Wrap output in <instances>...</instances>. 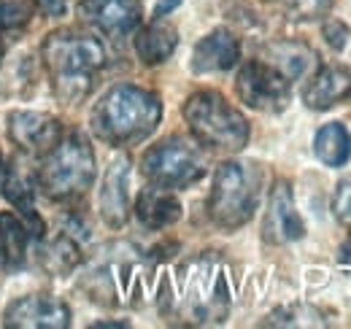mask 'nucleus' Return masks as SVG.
Here are the masks:
<instances>
[{"label": "nucleus", "instance_id": "f257e3e1", "mask_svg": "<svg viewBox=\"0 0 351 329\" xmlns=\"http://www.w3.org/2000/svg\"><path fill=\"white\" fill-rule=\"evenodd\" d=\"M162 119V103L154 92L117 84L92 108V130L111 146H135L146 141Z\"/></svg>", "mask_w": 351, "mask_h": 329}, {"label": "nucleus", "instance_id": "f03ea898", "mask_svg": "<svg viewBox=\"0 0 351 329\" xmlns=\"http://www.w3.org/2000/svg\"><path fill=\"white\" fill-rule=\"evenodd\" d=\"M44 65L51 73L54 95L65 103H82L92 92L95 71L106 65V49L97 38L76 30H54L41 46Z\"/></svg>", "mask_w": 351, "mask_h": 329}, {"label": "nucleus", "instance_id": "7ed1b4c3", "mask_svg": "<svg viewBox=\"0 0 351 329\" xmlns=\"http://www.w3.org/2000/svg\"><path fill=\"white\" fill-rule=\"evenodd\" d=\"M92 181H95V151L82 130L62 135L60 143L49 154H44V162L36 175V186L49 200L57 203L87 195Z\"/></svg>", "mask_w": 351, "mask_h": 329}, {"label": "nucleus", "instance_id": "20e7f679", "mask_svg": "<svg viewBox=\"0 0 351 329\" xmlns=\"http://www.w3.org/2000/svg\"><path fill=\"white\" fill-rule=\"evenodd\" d=\"M181 114H184V122L189 124L192 138L211 151L235 154L249 143L252 127L246 122V117L238 108H232L214 89H200L189 95Z\"/></svg>", "mask_w": 351, "mask_h": 329}, {"label": "nucleus", "instance_id": "39448f33", "mask_svg": "<svg viewBox=\"0 0 351 329\" xmlns=\"http://www.w3.org/2000/svg\"><path fill=\"white\" fill-rule=\"evenodd\" d=\"M263 195V170L254 162L227 160L214 173V186L208 195L211 221L232 232L252 221Z\"/></svg>", "mask_w": 351, "mask_h": 329}, {"label": "nucleus", "instance_id": "423d86ee", "mask_svg": "<svg viewBox=\"0 0 351 329\" xmlns=\"http://www.w3.org/2000/svg\"><path fill=\"white\" fill-rule=\"evenodd\" d=\"M181 316L192 324H221L230 313V284L224 265L203 254L181 267Z\"/></svg>", "mask_w": 351, "mask_h": 329}, {"label": "nucleus", "instance_id": "0eeeda50", "mask_svg": "<svg viewBox=\"0 0 351 329\" xmlns=\"http://www.w3.org/2000/svg\"><path fill=\"white\" fill-rule=\"evenodd\" d=\"M141 170L154 186L184 189L206 175V151L192 138L171 135L143 154Z\"/></svg>", "mask_w": 351, "mask_h": 329}, {"label": "nucleus", "instance_id": "6e6552de", "mask_svg": "<svg viewBox=\"0 0 351 329\" xmlns=\"http://www.w3.org/2000/svg\"><path fill=\"white\" fill-rule=\"evenodd\" d=\"M235 92L241 103H246L249 108L263 114H278L287 108L292 97V82L281 71H276L270 62L249 60L241 65L235 76Z\"/></svg>", "mask_w": 351, "mask_h": 329}, {"label": "nucleus", "instance_id": "1a4fd4ad", "mask_svg": "<svg viewBox=\"0 0 351 329\" xmlns=\"http://www.w3.org/2000/svg\"><path fill=\"white\" fill-rule=\"evenodd\" d=\"M5 124H8L5 132H8L11 143L27 154H36V157L49 154L62 138L60 119L41 114V111H11Z\"/></svg>", "mask_w": 351, "mask_h": 329}, {"label": "nucleus", "instance_id": "9d476101", "mask_svg": "<svg viewBox=\"0 0 351 329\" xmlns=\"http://www.w3.org/2000/svg\"><path fill=\"white\" fill-rule=\"evenodd\" d=\"M3 324L16 329H65L71 324V310L57 297L27 294L5 308Z\"/></svg>", "mask_w": 351, "mask_h": 329}, {"label": "nucleus", "instance_id": "9b49d317", "mask_svg": "<svg viewBox=\"0 0 351 329\" xmlns=\"http://www.w3.org/2000/svg\"><path fill=\"white\" fill-rule=\"evenodd\" d=\"M303 235H306V224L298 213L292 186L287 181H276V186L270 189V200H267L263 238L273 246H284V243L300 241Z\"/></svg>", "mask_w": 351, "mask_h": 329}, {"label": "nucleus", "instance_id": "f8f14e48", "mask_svg": "<svg viewBox=\"0 0 351 329\" xmlns=\"http://www.w3.org/2000/svg\"><path fill=\"white\" fill-rule=\"evenodd\" d=\"M79 14L100 33L111 38H122L141 25L143 5L141 0H82Z\"/></svg>", "mask_w": 351, "mask_h": 329}, {"label": "nucleus", "instance_id": "ddd939ff", "mask_svg": "<svg viewBox=\"0 0 351 329\" xmlns=\"http://www.w3.org/2000/svg\"><path fill=\"white\" fill-rule=\"evenodd\" d=\"M0 197L8 200L11 206L19 210V219L25 221V227L30 230V235L36 241H44V219L36 210V189L33 181L16 170V164L11 162L3 151H0Z\"/></svg>", "mask_w": 351, "mask_h": 329}, {"label": "nucleus", "instance_id": "4468645a", "mask_svg": "<svg viewBox=\"0 0 351 329\" xmlns=\"http://www.w3.org/2000/svg\"><path fill=\"white\" fill-rule=\"evenodd\" d=\"M128 186H130V160L119 154L108 164L100 184V216L111 230H119L128 224V216H130Z\"/></svg>", "mask_w": 351, "mask_h": 329}, {"label": "nucleus", "instance_id": "2eb2a0df", "mask_svg": "<svg viewBox=\"0 0 351 329\" xmlns=\"http://www.w3.org/2000/svg\"><path fill=\"white\" fill-rule=\"evenodd\" d=\"M343 100H351V68L346 65H327L303 86V103L311 111H327Z\"/></svg>", "mask_w": 351, "mask_h": 329}, {"label": "nucleus", "instance_id": "dca6fc26", "mask_svg": "<svg viewBox=\"0 0 351 329\" xmlns=\"http://www.w3.org/2000/svg\"><path fill=\"white\" fill-rule=\"evenodd\" d=\"M241 57V43L230 30H214L195 43L192 51V71L195 73H221L230 71Z\"/></svg>", "mask_w": 351, "mask_h": 329}, {"label": "nucleus", "instance_id": "f3484780", "mask_svg": "<svg viewBox=\"0 0 351 329\" xmlns=\"http://www.w3.org/2000/svg\"><path fill=\"white\" fill-rule=\"evenodd\" d=\"M135 216L146 230H168L181 219V203L171 195V189L149 186L135 200Z\"/></svg>", "mask_w": 351, "mask_h": 329}, {"label": "nucleus", "instance_id": "a211bd4d", "mask_svg": "<svg viewBox=\"0 0 351 329\" xmlns=\"http://www.w3.org/2000/svg\"><path fill=\"white\" fill-rule=\"evenodd\" d=\"M178 46V33L173 25L154 19L152 25H146L143 30H138L135 36V54L143 65H160L165 62Z\"/></svg>", "mask_w": 351, "mask_h": 329}, {"label": "nucleus", "instance_id": "6ab92c4d", "mask_svg": "<svg viewBox=\"0 0 351 329\" xmlns=\"http://www.w3.org/2000/svg\"><path fill=\"white\" fill-rule=\"evenodd\" d=\"M38 259H41V267H44L49 276H57V278H65L71 276L79 262H82V248H79V241L68 232L57 235L54 241H49L41 246L38 251Z\"/></svg>", "mask_w": 351, "mask_h": 329}, {"label": "nucleus", "instance_id": "aec40b11", "mask_svg": "<svg viewBox=\"0 0 351 329\" xmlns=\"http://www.w3.org/2000/svg\"><path fill=\"white\" fill-rule=\"evenodd\" d=\"M313 151L327 167H343L351 157V135L341 122L324 124L313 138Z\"/></svg>", "mask_w": 351, "mask_h": 329}, {"label": "nucleus", "instance_id": "412c9836", "mask_svg": "<svg viewBox=\"0 0 351 329\" xmlns=\"http://www.w3.org/2000/svg\"><path fill=\"white\" fill-rule=\"evenodd\" d=\"M267 60L276 71H281L289 82L306 76V71L313 65V51L300 41H278L267 46Z\"/></svg>", "mask_w": 351, "mask_h": 329}, {"label": "nucleus", "instance_id": "4be33fe9", "mask_svg": "<svg viewBox=\"0 0 351 329\" xmlns=\"http://www.w3.org/2000/svg\"><path fill=\"white\" fill-rule=\"evenodd\" d=\"M30 230L25 221L14 213H0V243L8 267H22L27 259V243H30Z\"/></svg>", "mask_w": 351, "mask_h": 329}, {"label": "nucleus", "instance_id": "5701e85b", "mask_svg": "<svg viewBox=\"0 0 351 329\" xmlns=\"http://www.w3.org/2000/svg\"><path fill=\"white\" fill-rule=\"evenodd\" d=\"M265 327H324L327 321L322 319L319 310L308 305H292V308H278L263 321Z\"/></svg>", "mask_w": 351, "mask_h": 329}, {"label": "nucleus", "instance_id": "b1692460", "mask_svg": "<svg viewBox=\"0 0 351 329\" xmlns=\"http://www.w3.org/2000/svg\"><path fill=\"white\" fill-rule=\"evenodd\" d=\"M33 5L25 0H0V30H19L30 22Z\"/></svg>", "mask_w": 351, "mask_h": 329}, {"label": "nucleus", "instance_id": "393cba45", "mask_svg": "<svg viewBox=\"0 0 351 329\" xmlns=\"http://www.w3.org/2000/svg\"><path fill=\"white\" fill-rule=\"evenodd\" d=\"M332 0H289V16L311 22V19H322L330 11Z\"/></svg>", "mask_w": 351, "mask_h": 329}, {"label": "nucleus", "instance_id": "a878e982", "mask_svg": "<svg viewBox=\"0 0 351 329\" xmlns=\"http://www.w3.org/2000/svg\"><path fill=\"white\" fill-rule=\"evenodd\" d=\"M332 213L341 224H351V175H346L332 195Z\"/></svg>", "mask_w": 351, "mask_h": 329}, {"label": "nucleus", "instance_id": "bb28decb", "mask_svg": "<svg viewBox=\"0 0 351 329\" xmlns=\"http://www.w3.org/2000/svg\"><path fill=\"white\" fill-rule=\"evenodd\" d=\"M322 33H324V41L330 43L335 51H343L346 49V43H349V27L341 19H327L324 27H322Z\"/></svg>", "mask_w": 351, "mask_h": 329}, {"label": "nucleus", "instance_id": "cd10ccee", "mask_svg": "<svg viewBox=\"0 0 351 329\" xmlns=\"http://www.w3.org/2000/svg\"><path fill=\"white\" fill-rule=\"evenodd\" d=\"M33 5H36V11L44 14V16H62L65 8H68L65 0H36Z\"/></svg>", "mask_w": 351, "mask_h": 329}, {"label": "nucleus", "instance_id": "c85d7f7f", "mask_svg": "<svg viewBox=\"0 0 351 329\" xmlns=\"http://www.w3.org/2000/svg\"><path fill=\"white\" fill-rule=\"evenodd\" d=\"M181 3H184V0H157V5H154V19L168 16V14H171V11H176Z\"/></svg>", "mask_w": 351, "mask_h": 329}, {"label": "nucleus", "instance_id": "c756f323", "mask_svg": "<svg viewBox=\"0 0 351 329\" xmlns=\"http://www.w3.org/2000/svg\"><path fill=\"white\" fill-rule=\"evenodd\" d=\"M338 262H341V265H349L351 267V232H349V238L343 241L341 251H338Z\"/></svg>", "mask_w": 351, "mask_h": 329}, {"label": "nucleus", "instance_id": "7c9ffc66", "mask_svg": "<svg viewBox=\"0 0 351 329\" xmlns=\"http://www.w3.org/2000/svg\"><path fill=\"white\" fill-rule=\"evenodd\" d=\"M125 329V327H130V324H128V321H95V324H92V329Z\"/></svg>", "mask_w": 351, "mask_h": 329}, {"label": "nucleus", "instance_id": "2f4dec72", "mask_svg": "<svg viewBox=\"0 0 351 329\" xmlns=\"http://www.w3.org/2000/svg\"><path fill=\"white\" fill-rule=\"evenodd\" d=\"M8 262H5V254H3V243H0V270H5Z\"/></svg>", "mask_w": 351, "mask_h": 329}]
</instances>
